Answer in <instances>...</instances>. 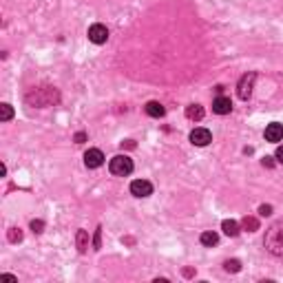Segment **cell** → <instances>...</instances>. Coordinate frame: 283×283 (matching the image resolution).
Wrapping results in <instances>:
<instances>
[{"mask_svg": "<svg viewBox=\"0 0 283 283\" xmlns=\"http://www.w3.org/2000/svg\"><path fill=\"white\" fill-rule=\"evenodd\" d=\"M265 250L274 256H283V219L279 224L270 226L265 232V241H263Z\"/></svg>", "mask_w": 283, "mask_h": 283, "instance_id": "6da1fadb", "label": "cell"}, {"mask_svg": "<svg viewBox=\"0 0 283 283\" xmlns=\"http://www.w3.org/2000/svg\"><path fill=\"white\" fill-rule=\"evenodd\" d=\"M109 170L117 177H126L133 172V159L128 155H115L109 162Z\"/></svg>", "mask_w": 283, "mask_h": 283, "instance_id": "7a4b0ae2", "label": "cell"}, {"mask_svg": "<svg viewBox=\"0 0 283 283\" xmlns=\"http://www.w3.org/2000/svg\"><path fill=\"white\" fill-rule=\"evenodd\" d=\"M255 80H256V73H246L237 84V95L241 100H248L252 95V86H255Z\"/></svg>", "mask_w": 283, "mask_h": 283, "instance_id": "3957f363", "label": "cell"}, {"mask_svg": "<svg viewBox=\"0 0 283 283\" xmlns=\"http://www.w3.org/2000/svg\"><path fill=\"white\" fill-rule=\"evenodd\" d=\"M88 40H91L93 44H104L106 40H109V29H106L104 25H100V22H95V25L88 27Z\"/></svg>", "mask_w": 283, "mask_h": 283, "instance_id": "277c9868", "label": "cell"}, {"mask_svg": "<svg viewBox=\"0 0 283 283\" xmlns=\"http://www.w3.org/2000/svg\"><path fill=\"white\" fill-rule=\"evenodd\" d=\"M131 195L133 197H150L153 195V184L148 179H135L131 181Z\"/></svg>", "mask_w": 283, "mask_h": 283, "instance_id": "5b68a950", "label": "cell"}, {"mask_svg": "<svg viewBox=\"0 0 283 283\" xmlns=\"http://www.w3.org/2000/svg\"><path fill=\"white\" fill-rule=\"evenodd\" d=\"M84 164H86V168H100L102 164H104V155H102L100 148H88L86 153H84Z\"/></svg>", "mask_w": 283, "mask_h": 283, "instance_id": "8992f818", "label": "cell"}, {"mask_svg": "<svg viewBox=\"0 0 283 283\" xmlns=\"http://www.w3.org/2000/svg\"><path fill=\"white\" fill-rule=\"evenodd\" d=\"M190 142H193L195 146H208L212 142V133L208 131V128H195V131L190 133Z\"/></svg>", "mask_w": 283, "mask_h": 283, "instance_id": "52a82bcc", "label": "cell"}, {"mask_svg": "<svg viewBox=\"0 0 283 283\" xmlns=\"http://www.w3.org/2000/svg\"><path fill=\"white\" fill-rule=\"evenodd\" d=\"M212 111H215L217 115H228L230 111H232V102H230V97H224V95L215 97V100H212Z\"/></svg>", "mask_w": 283, "mask_h": 283, "instance_id": "ba28073f", "label": "cell"}, {"mask_svg": "<svg viewBox=\"0 0 283 283\" xmlns=\"http://www.w3.org/2000/svg\"><path fill=\"white\" fill-rule=\"evenodd\" d=\"M263 135H265V140H268V142H281L283 140V124H279V122L268 124Z\"/></svg>", "mask_w": 283, "mask_h": 283, "instance_id": "9c48e42d", "label": "cell"}, {"mask_svg": "<svg viewBox=\"0 0 283 283\" xmlns=\"http://www.w3.org/2000/svg\"><path fill=\"white\" fill-rule=\"evenodd\" d=\"M186 117L193 119V122H199V119L203 117V106H199V104L186 106Z\"/></svg>", "mask_w": 283, "mask_h": 283, "instance_id": "30bf717a", "label": "cell"}, {"mask_svg": "<svg viewBox=\"0 0 283 283\" xmlns=\"http://www.w3.org/2000/svg\"><path fill=\"white\" fill-rule=\"evenodd\" d=\"M221 230H224L228 237H237V234H239V224L234 219H224V221H221Z\"/></svg>", "mask_w": 283, "mask_h": 283, "instance_id": "8fae6325", "label": "cell"}, {"mask_svg": "<svg viewBox=\"0 0 283 283\" xmlns=\"http://www.w3.org/2000/svg\"><path fill=\"white\" fill-rule=\"evenodd\" d=\"M146 113H148L150 117H164L166 109H164L159 102H148V104H146Z\"/></svg>", "mask_w": 283, "mask_h": 283, "instance_id": "7c38bea8", "label": "cell"}, {"mask_svg": "<svg viewBox=\"0 0 283 283\" xmlns=\"http://www.w3.org/2000/svg\"><path fill=\"white\" fill-rule=\"evenodd\" d=\"M199 241L203 243V246H217V241H219V234L217 232H210V230H208V232H201V237H199Z\"/></svg>", "mask_w": 283, "mask_h": 283, "instance_id": "4fadbf2b", "label": "cell"}, {"mask_svg": "<svg viewBox=\"0 0 283 283\" xmlns=\"http://www.w3.org/2000/svg\"><path fill=\"white\" fill-rule=\"evenodd\" d=\"M75 241H78V250L80 252H86V248H88V234H86V230H78V234H75Z\"/></svg>", "mask_w": 283, "mask_h": 283, "instance_id": "5bb4252c", "label": "cell"}, {"mask_svg": "<svg viewBox=\"0 0 283 283\" xmlns=\"http://www.w3.org/2000/svg\"><path fill=\"white\" fill-rule=\"evenodd\" d=\"M11 117H13L11 104H0V119H2V122H9Z\"/></svg>", "mask_w": 283, "mask_h": 283, "instance_id": "9a60e30c", "label": "cell"}, {"mask_svg": "<svg viewBox=\"0 0 283 283\" xmlns=\"http://www.w3.org/2000/svg\"><path fill=\"white\" fill-rule=\"evenodd\" d=\"M224 268H226V272H239V270H241V263H239L237 259H230L224 263Z\"/></svg>", "mask_w": 283, "mask_h": 283, "instance_id": "2e32d148", "label": "cell"}, {"mask_svg": "<svg viewBox=\"0 0 283 283\" xmlns=\"http://www.w3.org/2000/svg\"><path fill=\"white\" fill-rule=\"evenodd\" d=\"M243 228L250 230V232H252V230L259 228V221H256L255 217H246V219H243Z\"/></svg>", "mask_w": 283, "mask_h": 283, "instance_id": "e0dca14e", "label": "cell"}, {"mask_svg": "<svg viewBox=\"0 0 283 283\" xmlns=\"http://www.w3.org/2000/svg\"><path fill=\"white\" fill-rule=\"evenodd\" d=\"M20 239H22L20 228H11V230H9V241H20Z\"/></svg>", "mask_w": 283, "mask_h": 283, "instance_id": "ac0fdd59", "label": "cell"}, {"mask_svg": "<svg viewBox=\"0 0 283 283\" xmlns=\"http://www.w3.org/2000/svg\"><path fill=\"white\" fill-rule=\"evenodd\" d=\"M259 215H261V217L272 215V206H270V203H263V206H259Z\"/></svg>", "mask_w": 283, "mask_h": 283, "instance_id": "d6986e66", "label": "cell"}, {"mask_svg": "<svg viewBox=\"0 0 283 283\" xmlns=\"http://www.w3.org/2000/svg\"><path fill=\"white\" fill-rule=\"evenodd\" d=\"M42 228H44V221H40V219L31 221V230H33V232H42Z\"/></svg>", "mask_w": 283, "mask_h": 283, "instance_id": "ffe728a7", "label": "cell"}, {"mask_svg": "<svg viewBox=\"0 0 283 283\" xmlns=\"http://www.w3.org/2000/svg\"><path fill=\"white\" fill-rule=\"evenodd\" d=\"M274 157H277V162H279V164H283V146H279V148H277Z\"/></svg>", "mask_w": 283, "mask_h": 283, "instance_id": "44dd1931", "label": "cell"}, {"mask_svg": "<svg viewBox=\"0 0 283 283\" xmlns=\"http://www.w3.org/2000/svg\"><path fill=\"white\" fill-rule=\"evenodd\" d=\"M261 164H263V166H268V168H272V166H274L272 157H263V162H261Z\"/></svg>", "mask_w": 283, "mask_h": 283, "instance_id": "7402d4cb", "label": "cell"}, {"mask_svg": "<svg viewBox=\"0 0 283 283\" xmlns=\"http://www.w3.org/2000/svg\"><path fill=\"white\" fill-rule=\"evenodd\" d=\"M100 237H102V228H97V232H95V250L100 248Z\"/></svg>", "mask_w": 283, "mask_h": 283, "instance_id": "603a6c76", "label": "cell"}, {"mask_svg": "<svg viewBox=\"0 0 283 283\" xmlns=\"http://www.w3.org/2000/svg\"><path fill=\"white\" fill-rule=\"evenodd\" d=\"M84 140H86V135H84V133H78V135H75V142H78V144H82Z\"/></svg>", "mask_w": 283, "mask_h": 283, "instance_id": "cb8c5ba5", "label": "cell"}]
</instances>
